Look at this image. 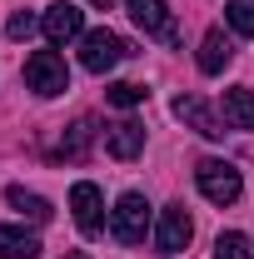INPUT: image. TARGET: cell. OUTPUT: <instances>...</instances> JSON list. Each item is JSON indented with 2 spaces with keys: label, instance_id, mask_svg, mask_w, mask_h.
<instances>
[{
  "label": "cell",
  "instance_id": "6da1fadb",
  "mask_svg": "<svg viewBox=\"0 0 254 259\" xmlns=\"http://www.w3.org/2000/svg\"><path fill=\"white\" fill-rule=\"evenodd\" d=\"M145 229H150V199L140 190H130L115 199V209H110V234L120 239V244H140L145 239Z\"/></svg>",
  "mask_w": 254,
  "mask_h": 259
},
{
  "label": "cell",
  "instance_id": "7a4b0ae2",
  "mask_svg": "<svg viewBox=\"0 0 254 259\" xmlns=\"http://www.w3.org/2000/svg\"><path fill=\"white\" fill-rule=\"evenodd\" d=\"M194 185H199V194H204L209 204H234V199L244 194V180H239V169L229 160H204L194 169Z\"/></svg>",
  "mask_w": 254,
  "mask_h": 259
},
{
  "label": "cell",
  "instance_id": "3957f363",
  "mask_svg": "<svg viewBox=\"0 0 254 259\" xmlns=\"http://www.w3.org/2000/svg\"><path fill=\"white\" fill-rule=\"evenodd\" d=\"M25 85H30L35 95H65L70 90V70H65V55L55 50H35L30 60H25Z\"/></svg>",
  "mask_w": 254,
  "mask_h": 259
},
{
  "label": "cell",
  "instance_id": "277c9868",
  "mask_svg": "<svg viewBox=\"0 0 254 259\" xmlns=\"http://www.w3.org/2000/svg\"><path fill=\"white\" fill-rule=\"evenodd\" d=\"M125 40L115 30H85L80 35V65L90 70V75H105V70H115V65L125 60Z\"/></svg>",
  "mask_w": 254,
  "mask_h": 259
},
{
  "label": "cell",
  "instance_id": "5b68a950",
  "mask_svg": "<svg viewBox=\"0 0 254 259\" xmlns=\"http://www.w3.org/2000/svg\"><path fill=\"white\" fill-rule=\"evenodd\" d=\"M130 20L150 35V40H164V45H175V40H180L175 15H170V5H164V0H130Z\"/></svg>",
  "mask_w": 254,
  "mask_h": 259
},
{
  "label": "cell",
  "instance_id": "8992f818",
  "mask_svg": "<svg viewBox=\"0 0 254 259\" xmlns=\"http://www.w3.org/2000/svg\"><path fill=\"white\" fill-rule=\"evenodd\" d=\"M194 234V220L185 204H170V209H159V225H155V249L159 254H180L185 244H190Z\"/></svg>",
  "mask_w": 254,
  "mask_h": 259
},
{
  "label": "cell",
  "instance_id": "52a82bcc",
  "mask_svg": "<svg viewBox=\"0 0 254 259\" xmlns=\"http://www.w3.org/2000/svg\"><path fill=\"white\" fill-rule=\"evenodd\" d=\"M70 209H75L80 234H90V239H95L100 229H105V194H100L90 180H80V185L70 190Z\"/></svg>",
  "mask_w": 254,
  "mask_h": 259
},
{
  "label": "cell",
  "instance_id": "ba28073f",
  "mask_svg": "<svg viewBox=\"0 0 254 259\" xmlns=\"http://www.w3.org/2000/svg\"><path fill=\"white\" fill-rule=\"evenodd\" d=\"M40 30H45V40H50V45L80 40V35H85V15H80L70 0H60V5H50V10L40 15Z\"/></svg>",
  "mask_w": 254,
  "mask_h": 259
},
{
  "label": "cell",
  "instance_id": "9c48e42d",
  "mask_svg": "<svg viewBox=\"0 0 254 259\" xmlns=\"http://www.w3.org/2000/svg\"><path fill=\"white\" fill-rule=\"evenodd\" d=\"M170 110H175V115H180L190 130H199L204 140H220V135H224V125L209 115V105H204L199 95H175V105H170Z\"/></svg>",
  "mask_w": 254,
  "mask_h": 259
},
{
  "label": "cell",
  "instance_id": "30bf717a",
  "mask_svg": "<svg viewBox=\"0 0 254 259\" xmlns=\"http://www.w3.org/2000/svg\"><path fill=\"white\" fill-rule=\"evenodd\" d=\"M105 150H110L115 160H135V155L145 150V125H140V120L110 125V130H105Z\"/></svg>",
  "mask_w": 254,
  "mask_h": 259
},
{
  "label": "cell",
  "instance_id": "8fae6325",
  "mask_svg": "<svg viewBox=\"0 0 254 259\" xmlns=\"http://www.w3.org/2000/svg\"><path fill=\"white\" fill-rule=\"evenodd\" d=\"M229 55H234V45H229V35L215 25V30H204V40H199V70L204 75H220L224 65H229Z\"/></svg>",
  "mask_w": 254,
  "mask_h": 259
},
{
  "label": "cell",
  "instance_id": "7c38bea8",
  "mask_svg": "<svg viewBox=\"0 0 254 259\" xmlns=\"http://www.w3.org/2000/svg\"><path fill=\"white\" fill-rule=\"evenodd\" d=\"M224 125H234V130H254V90H244V85L224 90Z\"/></svg>",
  "mask_w": 254,
  "mask_h": 259
},
{
  "label": "cell",
  "instance_id": "4fadbf2b",
  "mask_svg": "<svg viewBox=\"0 0 254 259\" xmlns=\"http://www.w3.org/2000/svg\"><path fill=\"white\" fill-rule=\"evenodd\" d=\"M35 254H40V239L30 229L0 225V259H35Z\"/></svg>",
  "mask_w": 254,
  "mask_h": 259
},
{
  "label": "cell",
  "instance_id": "5bb4252c",
  "mask_svg": "<svg viewBox=\"0 0 254 259\" xmlns=\"http://www.w3.org/2000/svg\"><path fill=\"white\" fill-rule=\"evenodd\" d=\"M5 199H10V204H15V209H20V214H30L35 225H45V220H50V214H55V209H50V199H45V194H35V190H20V185H10V190H5Z\"/></svg>",
  "mask_w": 254,
  "mask_h": 259
},
{
  "label": "cell",
  "instance_id": "9a60e30c",
  "mask_svg": "<svg viewBox=\"0 0 254 259\" xmlns=\"http://www.w3.org/2000/svg\"><path fill=\"white\" fill-rule=\"evenodd\" d=\"M215 259H254V244H249V234H239V229L220 234V239H215Z\"/></svg>",
  "mask_w": 254,
  "mask_h": 259
},
{
  "label": "cell",
  "instance_id": "2e32d148",
  "mask_svg": "<svg viewBox=\"0 0 254 259\" xmlns=\"http://www.w3.org/2000/svg\"><path fill=\"white\" fill-rule=\"evenodd\" d=\"M224 20L234 35H254V0H229L224 5Z\"/></svg>",
  "mask_w": 254,
  "mask_h": 259
},
{
  "label": "cell",
  "instance_id": "e0dca14e",
  "mask_svg": "<svg viewBox=\"0 0 254 259\" xmlns=\"http://www.w3.org/2000/svg\"><path fill=\"white\" fill-rule=\"evenodd\" d=\"M90 135H95L90 120H75L70 135H65V160H80V155H85V145H90Z\"/></svg>",
  "mask_w": 254,
  "mask_h": 259
},
{
  "label": "cell",
  "instance_id": "ac0fdd59",
  "mask_svg": "<svg viewBox=\"0 0 254 259\" xmlns=\"http://www.w3.org/2000/svg\"><path fill=\"white\" fill-rule=\"evenodd\" d=\"M105 95H110V105H120V110H130V105H140V100L150 95V90H145V85H130V80H115V85H110Z\"/></svg>",
  "mask_w": 254,
  "mask_h": 259
},
{
  "label": "cell",
  "instance_id": "d6986e66",
  "mask_svg": "<svg viewBox=\"0 0 254 259\" xmlns=\"http://www.w3.org/2000/svg\"><path fill=\"white\" fill-rule=\"evenodd\" d=\"M35 30H40V20H35V15H25V10L5 20V35H10V40H30Z\"/></svg>",
  "mask_w": 254,
  "mask_h": 259
},
{
  "label": "cell",
  "instance_id": "ffe728a7",
  "mask_svg": "<svg viewBox=\"0 0 254 259\" xmlns=\"http://www.w3.org/2000/svg\"><path fill=\"white\" fill-rule=\"evenodd\" d=\"M90 5H100V10H110V5H115V0H90Z\"/></svg>",
  "mask_w": 254,
  "mask_h": 259
},
{
  "label": "cell",
  "instance_id": "44dd1931",
  "mask_svg": "<svg viewBox=\"0 0 254 259\" xmlns=\"http://www.w3.org/2000/svg\"><path fill=\"white\" fill-rule=\"evenodd\" d=\"M65 259H85V254H65Z\"/></svg>",
  "mask_w": 254,
  "mask_h": 259
}]
</instances>
